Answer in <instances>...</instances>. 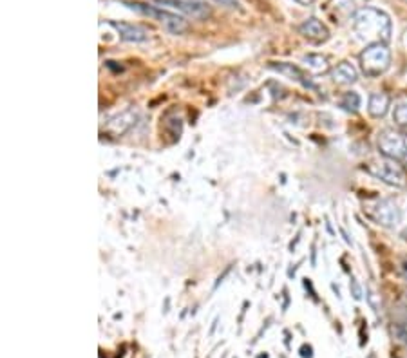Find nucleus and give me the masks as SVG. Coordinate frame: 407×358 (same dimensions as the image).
I'll list each match as a JSON object with an SVG mask.
<instances>
[{"mask_svg": "<svg viewBox=\"0 0 407 358\" xmlns=\"http://www.w3.org/2000/svg\"><path fill=\"white\" fill-rule=\"evenodd\" d=\"M353 31L357 38L367 44H387L393 26L389 15L376 8H360L353 13Z\"/></svg>", "mask_w": 407, "mask_h": 358, "instance_id": "nucleus-1", "label": "nucleus"}, {"mask_svg": "<svg viewBox=\"0 0 407 358\" xmlns=\"http://www.w3.org/2000/svg\"><path fill=\"white\" fill-rule=\"evenodd\" d=\"M125 6H127L129 9H132V11L141 13V15L158 20V22H160L168 33H172V35H181V33L187 31L188 28L187 20H185L183 16L176 15V13L172 11H167V9L163 8H154V6L140 4V2H125Z\"/></svg>", "mask_w": 407, "mask_h": 358, "instance_id": "nucleus-2", "label": "nucleus"}, {"mask_svg": "<svg viewBox=\"0 0 407 358\" xmlns=\"http://www.w3.org/2000/svg\"><path fill=\"white\" fill-rule=\"evenodd\" d=\"M391 64V51L387 44H371L367 45L360 55V67L362 72L369 78L384 75Z\"/></svg>", "mask_w": 407, "mask_h": 358, "instance_id": "nucleus-3", "label": "nucleus"}, {"mask_svg": "<svg viewBox=\"0 0 407 358\" xmlns=\"http://www.w3.org/2000/svg\"><path fill=\"white\" fill-rule=\"evenodd\" d=\"M398 161H393V159H380L375 163L367 165V172L371 175H375L376 179L384 181V183L391 185V187H406V172L400 165H396Z\"/></svg>", "mask_w": 407, "mask_h": 358, "instance_id": "nucleus-4", "label": "nucleus"}, {"mask_svg": "<svg viewBox=\"0 0 407 358\" xmlns=\"http://www.w3.org/2000/svg\"><path fill=\"white\" fill-rule=\"evenodd\" d=\"M379 151L393 161H407V141L395 131H382L379 134Z\"/></svg>", "mask_w": 407, "mask_h": 358, "instance_id": "nucleus-5", "label": "nucleus"}, {"mask_svg": "<svg viewBox=\"0 0 407 358\" xmlns=\"http://www.w3.org/2000/svg\"><path fill=\"white\" fill-rule=\"evenodd\" d=\"M371 219L375 223L382 224L386 228H393L402 221V212L396 207V203H393L391 199H382V201H376L375 207H371L369 210Z\"/></svg>", "mask_w": 407, "mask_h": 358, "instance_id": "nucleus-6", "label": "nucleus"}, {"mask_svg": "<svg viewBox=\"0 0 407 358\" xmlns=\"http://www.w3.org/2000/svg\"><path fill=\"white\" fill-rule=\"evenodd\" d=\"M158 2L163 6H170L174 9H180L185 15L197 20H203L210 15V6L203 0H158Z\"/></svg>", "mask_w": 407, "mask_h": 358, "instance_id": "nucleus-7", "label": "nucleus"}, {"mask_svg": "<svg viewBox=\"0 0 407 358\" xmlns=\"http://www.w3.org/2000/svg\"><path fill=\"white\" fill-rule=\"evenodd\" d=\"M299 31L300 35H303L306 40H310L312 44H324V42L330 38V31H327V28L317 18H308L306 22H303Z\"/></svg>", "mask_w": 407, "mask_h": 358, "instance_id": "nucleus-8", "label": "nucleus"}, {"mask_svg": "<svg viewBox=\"0 0 407 358\" xmlns=\"http://www.w3.org/2000/svg\"><path fill=\"white\" fill-rule=\"evenodd\" d=\"M136 119H138V112L129 109V111H125V112H121V114L111 118V121L107 124V131L116 136H121L134 127Z\"/></svg>", "mask_w": 407, "mask_h": 358, "instance_id": "nucleus-9", "label": "nucleus"}, {"mask_svg": "<svg viewBox=\"0 0 407 358\" xmlns=\"http://www.w3.org/2000/svg\"><path fill=\"white\" fill-rule=\"evenodd\" d=\"M111 26L118 31L120 38L125 40V42H134V44H138V42H145V40H147V33H145L140 26L127 24V22H116V20H112Z\"/></svg>", "mask_w": 407, "mask_h": 358, "instance_id": "nucleus-10", "label": "nucleus"}, {"mask_svg": "<svg viewBox=\"0 0 407 358\" xmlns=\"http://www.w3.org/2000/svg\"><path fill=\"white\" fill-rule=\"evenodd\" d=\"M270 69H273V71H277L279 75L286 76V78L293 80V82H297V84L304 85V87H313V84L310 82V80L306 78V75H304L303 71H300L297 65L293 64H286V62H279V64H270Z\"/></svg>", "mask_w": 407, "mask_h": 358, "instance_id": "nucleus-11", "label": "nucleus"}, {"mask_svg": "<svg viewBox=\"0 0 407 358\" xmlns=\"http://www.w3.org/2000/svg\"><path fill=\"white\" fill-rule=\"evenodd\" d=\"M333 82L340 85H352L355 84L357 78H359V72H357L355 65L349 64V62H340L337 67H333L332 71Z\"/></svg>", "mask_w": 407, "mask_h": 358, "instance_id": "nucleus-12", "label": "nucleus"}, {"mask_svg": "<svg viewBox=\"0 0 407 358\" xmlns=\"http://www.w3.org/2000/svg\"><path fill=\"white\" fill-rule=\"evenodd\" d=\"M389 104L391 99L386 92H373L369 96V102H367V112L373 116V118H384L389 111Z\"/></svg>", "mask_w": 407, "mask_h": 358, "instance_id": "nucleus-13", "label": "nucleus"}, {"mask_svg": "<svg viewBox=\"0 0 407 358\" xmlns=\"http://www.w3.org/2000/svg\"><path fill=\"white\" fill-rule=\"evenodd\" d=\"M303 62L304 65H306L312 72H315V75H322V72H326L327 69H330L326 56L322 55H306L303 58Z\"/></svg>", "mask_w": 407, "mask_h": 358, "instance_id": "nucleus-14", "label": "nucleus"}, {"mask_svg": "<svg viewBox=\"0 0 407 358\" xmlns=\"http://www.w3.org/2000/svg\"><path fill=\"white\" fill-rule=\"evenodd\" d=\"M340 107L347 112H357L360 107V96L357 92H346L340 98Z\"/></svg>", "mask_w": 407, "mask_h": 358, "instance_id": "nucleus-15", "label": "nucleus"}, {"mask_svg": "<svg viewBox=\"0 0 407 358\" xmlns=\"http://www.w3.org/2000/svg\"><path fill=\"white\" fill-rule=\"evenodd\" d=\"M393 119L398 127H407V99L398 104L395 107V112H393Z\"/></svg>", "mask_w": 407, "mask_h": 358, "instance_id": "nucleus-16", "label": "nucleus"}, {"mask_svg": "<svg viewBox=\"0 0 407 358\" xmlns=\"http://www.w3.org/2000/svg\"><path fill=\"white\" fill-rule=\"evenodd\" d=\"M352 290H353V297H355L357 300H360V298H362V290H360V286L357 284L355 278H352Z\"/></svg>", "mask_w": 407, "mask_h": 358, "instance_id": "nucleus-17", "label": "nucleus"}, {"mask_svg": "<svg viewBox=\"0 0 407 358\" xmlns=\"http://www.w3.org/2000/svg\"><path fill=\"white\" fill-rule=\"evenodd\" d=\"M396 337L400 338V342L407 346V327H396Z\"/></svg>", "mask_w": 407, "mask_h": 358, "instance_id": "nucleus-18", "label": "nucleus"}, {"mask_svg": "<svg viewBox=\"0 0 407 358\" xmlns=\"http://www.w3.org/2000/svg\"><path fill=\"white\" fill-rule=\"evenodd\" d=\"M293 2H297V4H300V6H310V4H313L315 0H293Z\"/></svg>", "mask_w": 407, "mask_h": 358, "instance_id": "nucleus-19", "label": "nucleus"}, {"mask_svg": "<svg viewBox=\"0 0 407 358\" xmlns=\"http://www.w3.org/2000/svg\"><path fill=\"white\" fill-rule=\"evenodd\" d=\"M400 268H402V273H403V277L407 278V259H403V261H402V266H400Z\"/></svg>", "mask_w": 407, "mask_h": 358, "instance_id": "nucleus-20", "label": "nucleus"}, {"mask_svg": "<svg viewBox=\"0 0 407 358\" xmlns=\"http://www.w3.org/2000/svg\"><path fill=\"white\" fill-rule=\"evenodd\" d=\"M402 239H403V241H406V243H407V228H406V230L402 232Z\"/></svg>", "mask_w": 407, "mask_h": 358, "instance_id": "nucleus-21", "label": "nucleus"}, {"mask_svg": "<svg viewBox=\"0 0 407 358\" xmlns=\"http://www.w3.org/2000/svg\"><path fill=\"white\" fill-rule=\"evenodd\" d=\"M216 2H223V4H232V0H216Z\"/></svg>", "mask_w": 407, "mask_h": 358, "instance_id": "nucleus-22", "label": "nucleus"}, {"mask_svg": "<svg viewBox=\"0 0 407 358\" xmlns=\"http://www.w3.org/2000/svg\"><path fill=\"white\" fill-rule=\"evenodd\" d=\"M259 358H268V354H261V357H259Z\"/></svg>", "mask_w": 407, "mask_h": 358, "instance_id": "nucleus-23", "label": "nucleus"}]
</instances>
